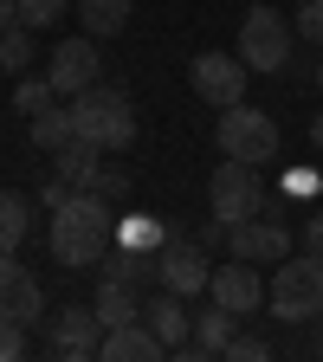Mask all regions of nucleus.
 <instances>
[{"mask_svg": "<svg viewBox=\"0 0 323 362\" xmlns=\"http://www.w3.org/2000/svg\"><path fill=\"white\" fill-rule=\"evenodd\" d=\"M45 240H52V259H59L65 272H90V265H104V252H110V240H117V214H110L104 194L78 188L65 207H52Z\"/></svg>", "mask_w": 323, "mask_h": 362, "instance_id": "1", "label": "nucleus"}, {"mask_svg": "<svg viewBox=\"0 0 323 362\" xmlns=\"http://www.w3.org/2000/svg\"><path fill=\"white\" fill-rule=\"evenodd\" d=\"M65 104H71L78 136H84V143H98L104 156H117V149L136 143V104H129V90L90 84V90H78V98H65Z\"/></svg>", "mask_w": 323, "mask_h": 362, "instance_id": "2", "label": "nucleus"}, {"mask_svg": "<svg viewBox=\"0 0 323 362\" xmlns=\"http://www.w3.org/2000/svg\"><path fill=\"white\" fill-rule=\"evenodd\" d=\"M265 310L278 324H310L323 317V259L317 252H291L271 265V285H265Z\"/></svg>", "mask_w": 323, "mask_h": 362, "instance_id": "3", "label": "nucleus"}, {"mask_svg": "<svg viewBox=\"0 0 323 362\" xmlns=\"http://www.w3.org/2000/svg\"><path fill=\"white\" fill-rule=\"evenodd\" d=\"M220 149L240 156V162H252V168H265V162H278L285 129L271 123L265 110H252V104H226L220 110Z\"/></svg>", "mask_w": 323, "mask_h": 362, "instance_id": "4", "label": "nucleus"}, {"mask_svg": "<svg viewBox=\"0 0 323 362\" xmlns=\"http://www.w3.org/2000/svg\"><path fill=\"white\" fill-rule=\"evenodd\" d=\"M291 52H298V26H291L278 7H252V13L240 20V59H246L252 71H285Z\"/></svg>", "mask_w": 323, "mask_h": 362, "instance_id": "5", "label": "nucleus"}, {"mask_svg": "<svg viewBox=\"0 0 323 362\" xmlns=\"http://www.w3.org/2000/svg\"><path fill=\"white\" fill-rule=\"evenodd\" d=\"M226 252H233V259H252V265H278V259H291L285 201H265L252 220H233V226H226Z\"/></svg>", "mask_w": 323, "mask_h": 362, "instance_id": "6", "label": "nucleus"}, {"mask_svg": "<svg viewBox=\"0 0 323 362\" xmlns=\"http://www.w3.org/2000/svg\"><path fill=\"white\" fill-rule=\"evenodd\" d=\"M265 201H271V194H265L259 168L240 162V156H226V162L213 168V181H207V214H220L226 226H233V220H252Z\"/></svg>", "mask_w": 323, "mask_h": 362, "instance_id": "7", "label": "nucleus"}, {"mask_svg": "<svg viewBox=\"0 0 323 362\" xmlns=\"http://www.w3.org/2000/svg\"><path fill=\"white\" fill-rule=\"evenodd\" d=\"M188 84H194V98L226 110V104H246V84H252V65L240 52H194L188 65Z\"/></svg>", "mask_w": 323, "mask_h": 362, "instance_id": "8", "label": "nucleus"}, {"mask_svg": "<svg viewBox=\"0 0 323 362\" xmlns=\"http://www.w3.org/2000/svg\"><path fill=\"white\" fill-rule=\"evenodd\" d=\"M207 279H213V259H207L201 240H168V246L155 252V285H162V291H175V298H201Z\"/></svg>", "mask_w": 323, "mask_h": 362, "instance_id": "9", "label": "nucleus"}, {"mask_svg": "<svg viewBox=\"0 0 323 362\" xmlns=\"http://www.w3.org/2000/svg\"><path fill=\"white\" fill-rule=\"evenodd\" d=\"M52 356H65V362L104 356V317H98V304H65L52 317Z\"/></svg>", "mask_w": 323, "mask_h": 362, "instance_id": "10", "label": "nucleus"}, {"mask_svg": "<svg viewBox=\"0 0 323 362\" xmlns=\"http://www.w3.org/2000/svg\"><path fill=\"white\" fill-rule=\"evenodd\" d=\"M45 78L59 84V98H78V90H90V84H104V52H98V39H65L59 52H52V65H45Z\"/></svg>", "mask_w": 323, "mask_h": 362, "instance_id": "11", "label": "nucleus"}, {"mask_svg": "<svg viewBox=\"0 0 323 362\" xmlns=\"http://www.w3.org/2000/svg\"><path fill=\"white\" fill-rule=\"evenodd\" d=\"M207 298H213V304H226L233 317H252V310H265V279H259V265H252V259L213 265V279H207Z\"/></svg>", "mask_w": 323, "mask_h": 362, "instance_id": "12", "label": "nucleus"}, {"mask_svg": "<svg viewBox=\"0 0 323 362\" xmlns=\"http://www.w3.org/2000/svg\"><path fill=\"white\" fill-rule=\"evenodd\" d=\"M0 317H13V324H26V330L45 317V291L20 265V252H0Z\"/></svg>", "mask_w": 323, "mask_h": 362, "instance_id": "13", "label": "nucleus"}, {"mask_svg": "<svg viewBox=\"0 0 323 362\" xmlns=\"http://www.w3.org/2000/svg\"><path fill=\"white\" fill-rule=\"evenodd\" d=\"M233 324H240V317L226 310V304H201V310H194V337L181 343L175 356H181V362H207V356H226V343H233Z\"/></svg>", "mask_w": 323, "mask_h": 362, "instance_id": "14", "label": "nucleus"}, {"mask_svg": "<svg viewBox=\"0 0 323 362\" xmlns=\"http://www.w3.org/2000/svg\"><path fill=\"white\" fill-rule=\"evenodd\" d=\"M168 356V343L136 317V324H117V330H104V362H162Z\"/></svg>", "mask_w": 323, "mask_h": 362, "instance_id": "15", "label": "nucleus"}, {"mask_svg": "<svg viewBox=\"0 0 323 362\" xmlns=\"http://www.w3.org/2000/svg\"><path fill=\"white\" fill-rule=\"evenodd\" d=\"M143 324L168 343V356L181 349V343H188L194 337V310H188V298H175V291H162L155 304H143Z\"/></svg>", "mask_w": 323, "mask_h": 362, "instance_id": "16", "label": "nucleus"}, {"mask_svg": "<svg viewBox=\"0 0 323 362\" xmlns=\"http://www.w3.org/2000/svg\"><path fill=\"white\" fill-rule=\"evenodd\" d=\"M78 136V123H71V104H52V110H39V117H26V143L39 149V156H59L65 143Z\"/></svg>", "mask_w": 323, "mask_h": 362, "instance_id": "17", "label": "nucleus"}, {"mask_svg": "<svg viewBox=\"0 0 323 362\" xmlns=\"http://www.w3.org/2000/svg\"><path fill=\"white\" fill-rule=\"evenodd\" d=\"M52 168L71 181V188H90V181H98V168H104V149H98V143H84V136H71V143L52 156Z\"/></svg>", "mask_w": 323, "mask_h": 362, "instance_id": "18", "label": "nucleus"}, {"mask_svg": "<svg viewBox=\"0 0 323 362\" xmlns=\"http://www.w3.org/2000/svg\"><path fill=\"white\" fill-rule=\"evenodd\" d=\"M129 7H136V0H78V26L90 39H117L129 26Z\"/></svg>", "mask_w": 323, "mask_h": 362, "instance_id": "19", "label": "nucleus"}, {"mask_svg": "<svg viewBox=\"0 0 323 362\" xmlns=\"http://www.w3.org/2000/svg\"><path fill=\"white\" fill-rule=\"evenodd\" d=\"M104 279L110 285H155V252H136V246H117V252H104Z\"/></svg>", "mask_w": 323, "mask_h": 362, "instance_id": "20", "label": "nucleus"}, {"mask_svg": "<svg viewBox=\"0 0 323 362\" xmlns=\"http://www.w3.org/2000/svg\"><path fill=\"white\" fill-rule=\"evenodd\" d=\"M90 304H98V317H104V330H117V324H136V317H143V291H136V285H98V298H90Z\"/></svg>", "mask_w": 323, "mask_h": 362, "instance_id": "21", "label": "nucleus"}, {"mask_svg": "<svg viewBox=\"0 0 323 362\" xmlns=\"http://www.w3.org/2000/svg\"><path fill=\"white\" fill-rule=\"evenodd\" d=\"M175 233L162 220H149V214H129V220H117V246H136V252H162Z\"/></svg>", "mask_w": 323, "mask_h": 362, "instance_id": "22", "label": "nucleus"}, {"mask_svg": "<svg viewBox=\"0 0 323 362\" xmlns=\"http://www.w3.org/2000/svg\"><path fill=\"white\" fill-rule=\"evenodd\" d=\"M26 233H33V207H26V194H0V252H20Z\"/></svg>", "mask_w": 323, "mask_h": 362, "instance_id": "23", "label": "nucleus"}, {"mask_svg": "<svg viewBox=\"0 0 323 362\" xmlns=\"http://www.w3.org/2000/svg\"><path fill=\"white\" fill-rule=\"evenodd\" d=\"M52 104H59V84L45 78V71H39V78H33V71L13 78V110H20V117H39V110H52Z\"/></svg>", "mask_w": 323, "mask_h": 362, "instance_id": "24", "label": "nucleus"}, {"mask_svg": "<svg viewBox=\"0 0 323 362\" xmlns=\"http://www.w3.org/2000/svg\"><path fill=\"white\" fill-rule=\"evenodd\" d=\"M33 59H39L33 52V26H7V33H0V71H7V78H20Z\"/></svg>", "mask_w": 323, "mask_h": 362, "instance_id": "25", "label": "nucleus"}, {"mask_svg": "<svg viewBox=\"0 0 323 362\" xmlns=\"http://www.w3.org/2000/svg\"><path fill=\"white\" fill-rule=\"evenodd\" d=\"M65 13H71V0H20V26H33V33L59 26Z\"/></svg>", "mask_w": 323, "mask_h": 362, "instance_id": "26", "label": "nucleus"}, {"mask_svg": "<svg viewBox=\"0 0 323 362\" xmlns=\"http://www.w3.org/2000/svg\"><path fill=\"white\" fill-rule=\"evenodd\" d=\"M291 26H298V39H310L317 52H323V0H298V20Z\"/></svg>", "mask_w": 323, "mask_h": 362, "instance_id": "27", "label": "nucleus"}, {"mask_svg": "<svg viewBox=\"0 0 323 362\" xmlns=\"http://www.w3.org/2000/svg\"><path fill=\"white\" fill-rule=\"evenodd\" d=\"M90 194H104V201H110V207H117V201H123V194H129V175H123V168H110V162H104V168H98V181H90Z\"/></svg>", "mask_w": 323, "mask_h": 362, "instance_id": "28", "label": "nucleus"}, {"mask_svg": "<svg viewBox=\"0 0 323 362\" xmlns=\"http://www.w3.org/2000/svg\"><path fill=\"white\" fill-rule=\"evenodd\" d=\"M226 356H233V362H271V343H265V337H240V330H233Z\"/></svg>", "mask_w": 323, "mask_h": 362, "instance_id": "29", "label": "nucleus"}, {"mask_svg": "<svg viewBox=\"0 0 323 362\" xmlns=\"http://www.w3.org/2000/svg\"><path fill=\"white\" fill-rule=\"evenodd\" d=\"M20 356H26V324L0 317V362H20Z\"/></svg>", "mask_w": 323, "mask_h": 362, "instance_id": "30", "label": "nucleus"}, {"mask_svg": "<svg viewBox=\"0 0 323 362\" xmlns=\"http://www.w3.org/2000/svg\"><path fill=\"white\" fill-rule=\"evenodd\" d=\"M71 194H78V188H71V181H65V175L52 168V181H45V188H39V207H65Z\"/></svg>", "mask_w": 323, "mask_h": 362, "instance_id": "31", "label": "nucleus"}, {"mask_svg": "<svg viewBox=\"0 0 323 362\" xmlns=\"http://www.w3.org/2000/svg\"><path fill=\"white\" fill-rule=\"evenodd\" d=\"M298 246L323 259V207H317V214H304V233H298Z\"/></svg>", "mask_w": 323, "mask_h": 362, "instance_id": "32", "label": "nucleus"}, {"mask_svg": "<svg viewBox=\"0 0 323 362\" xmlns=\"http://www.w3.org/2000/svg\"><path fill=\"white\" fill-rule=\"evenodd\" d=\"M317 188H323V175H310V168H291V175H285V194H298V201L317 194Z\"/></svg>", "mask_w": 323, "mask_h": 362, "instance_id": "33", "label": "nucleus"}, {"mask_svg": "<svg viewBox=\"0 0 323 362\" xmlns=\"http://www.w3.org/2000/svg\"><path fill=\"white\" fill-rule=\"evenodd\" d=\"M304 330H310V337H304V356H323V317H310Z\"/></svg>", "mask_w": 323, "mask_h": 362, "instance_id": "34", "label": "nucleus"}, {"mask_svg": "<svg viewBox=\"0 0 323 362\" xmlns=\"http://www.w3.org/2000/svg\"><path fill=\"white\" fill-rule=\"evenodd\" d=\"M7 26H20V0H0V33Z\"/></svg>", "mask_w": 323, "mask_h": 362, "instance_id": "35", "label": "nucleus"}, {"mask_svg": "<svg viewBox=\"0 0 323 362\" xmlns=\"http://www.w3.org/2000/svg\"><path fill=\"white\" fill-rule=\"evenodd\" d=\"M310 143H317V156H323V110L310 117Z\"/></svg>", "mask_w": 323, "mask_h": 362, "instance_id": "36", "label": "nucleus"}, {"mask_svg": "<svg viewBox=\"0 0 323 362\" xmlns=\"http://www.w3.org/2000/svg\"><path fill=\"white\" fill-rule=\"evenodd\" d=\"M317 90H323V59H317Z\"/></svg>", "mask_w": 323, "mask_h": 362, "instance_id": "37", "label": "nucleus"}]
</instances>
